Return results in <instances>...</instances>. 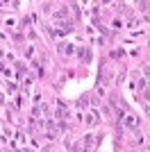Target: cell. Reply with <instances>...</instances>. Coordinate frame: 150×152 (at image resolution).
<instances>
[{"label":"cell","mask_w":150,"mask_h":152,"mask_svg":"<svg viewBox=\"0 0 150 152\" xmlns=\"http://www.w3.org/2000/svg\"><path fill=\"white\" fill-rule=\"evenodd\" d=\"M93 148V136H87V150H91Z\"/></svg>","instance_id":"cell-1"}]
</instances>
